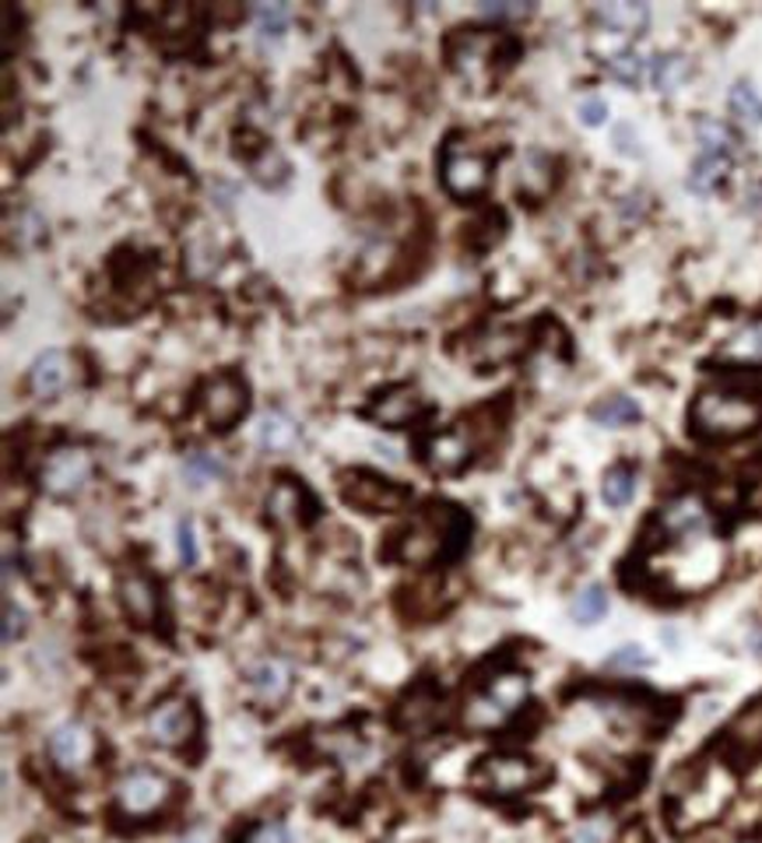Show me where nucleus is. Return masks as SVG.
Here are the masks:
<instances>
[{
    "instance_id": "obj_1",
    "label": "nucleus",
    "mask_w": 762,
    "mask_h": 843,
    "mask_svg": "<svg viewBox=\"0 0 762 843\" xmlns=\"http://www.w3.org/2000/svg\"><path fill=\"white\" fill-rule=\"evenodd\" d=\"M471 521L461 506L432 500L408 527H398L387 534V545H380L383 559L411 563V566H432L457 559L467 548Z\"/></svg>"
},
{
    "instance_id": "obj_2",
    "label": "nucleus",
    "mask_w": 762,
    "mask_h": 843,
    "mask_svg": "<svg viewBox=\"0 0 762 843\" xmlns=\"http://www.w3.org/2000/svg\"><path fill=\"white\" fill-rule=\"evenodd\" d=\"M762 425V390L749 387H707L689 408V429L699 440L724 443L755 433Z\"/></svg>"
},
{
    "instance_id": "obj_3",
    "label": "nucleus",
    "mask_w": 762,
    "mask_h": 843,
    "mask_svg": "<svg viewBox=\"0 0 762 843\" xmlns=\"http://www.w3.org/2000/svg\"><path fill=\"white\" fill-rule=\"evenodd\" d=\"M531 699V678L521 668H496L488 678H478L464 699V728L467 731H503Z\"/></svg>"
},
{
    "instance_id": "obj_4",
    "label": "nucleus",
    "mask_w": 762,
    "mask_h": 843,
    "mask_svg": "<svg viewBox=\"0 0 762 843\" xmlns=\"http://www.w3.org/2000/svg\"><path fill=\"white\" fill-rule=\"evenodd\" d=\"M176 805H179V784L169 773L152 770V767L127 770L113 791V819L127 822L131 830L155 826V822L166 819Z\"/></svg>"
},
{
    "instance_id": "obj_5",
    "label": "nucleus",
    "mask_w": 762,
    "mask_h": 843,
    "mask_svg": "<svg viewBox=\"0 0 762 843\" xmlns=\"http://www.w3.org/2000/svg\"><path fill=\"white\" fill-rule=\"evenodd\" d=\"M734 794V777L717 767H696L689 770L686 784H675L671 791V822L678 833L707 826L728 809Z\"/></svg>"
},
{
    "instance_id": "obj_6",
    "label": "nucleus",
    "mask_w": 762,
    "mask_h": 843,
    "mask_svg": "<svg viewBox=\"0 0 762 843\" xmlns=\"http://www.w3.org/2000/svg\"><path fill=\"white\" fill-rule=\"evenodd\" d=\"M548 780H552V767L524 752H488L478 759V767L471 770V788L500 801L524 798L531 791L545 788Z\"/></svg>"
},
{
    "instance_id": "obj_7",
    "label": "nucleus",
    "mask_w": 762,
    "mask_h": 843,
    "mask_svg": "<svg viewBox=\"0 0 762 843\" xmlns=\"http://www.w3.org/2000/svg\"><path fill=\"white\" fill-rule=\"evenodd\" d=\"M653 531H657V545L665 548H692L703 545L713 531V517L707 503L692 496V492H682V496L668 500L653 517Z\"/></svg>"
},
{
    "instance_id": "obj_8",
    "label": "nucleus",
    "mask_w": 762,
    "mask_h": 843,
    "mask_svg": "<svg viewBox=\"0 0 762 843\" xmlns=\"http://www.w3.org/2000/svg\"><path fill=\"white\" fill-rule=\"evenodd\" d=\"M148 738L162 749H187L200 738V710L187 696H166L148 710Z\"/></svg>"
},
{
    "instance_id": "obj_9",
    "label": "nucleus",
    "mask_w": 762,
    "mask_h": 843,
    "mask_svg": "<svg viewBox=\"0 0 762 843\" xmlns=\"http://www.w3.org/2000/svg\"><path fill=\"white\" fill-rule=\"evenodd\" d=\"M200 411L212 433H229L250 411V387L239 373H218L200 387Z\"/></svg>"
},
{
    "instance_id": "obj_10",
    "label": "nucleus",
    "mask_w": 762,
    "mask_h": 843,
    "mask_svg": "<svg viewBox=\"0 0 762 843\" xmlns=\"http://www.w3.org/2000/svg\"><path fill=\"white\" fill-rule=\"evenodd\" d=\"M92 471L95 464L85 446H56L47 454L43 467H39V485L53 500H74L89 489Z\"/></svg>"
},
{
    "instance_id": "obj_11",
    "label": "nucleus",
    "mask_w": 762,
    "mask_h": 843,
    "mask_svg": "<svg viewBox=\"0 0 762 843\" xmlns=\"http://www.w3.org/2000/svg\"><path fill=\"white\" fill-rule=\"evenodd\" d=\"M338 485H341V500L348 506H356L362 513H394V510H404V503L411 500V492L398 482H387L380 475H373V471H341L338 475Z\"/></svg>"
},
{
    "instance_id": "obj_12",
    "label": "nucleus",
    "mask_w": 762,
    "mask_h": 843,
    "mask_svg": "<svg viewBox=\"0 0 762 843\" xmlns=\"http://www.w3.org/2000/svg\"><path fill=\"white\" fill-rule=\"evenodd\" d=\"M475 446H478L475 425L457 422L450 429H436V433H429L422 440V461L429 471H436V475H457V471H464L471 458H475Z\"/></svg>"
},
{
    "instance_id": "obj_13",
    "label": "nucleus",
    "mask_w": 762,
    "mask_h": 843,
    "mask_svg": "<svg viewBox=\"0 0 762 843\" xmlns=\"http://www.w3.org/2000/svg\"><path fill=\"white\" fill-rule=\"evenodd\" d=\"M488 169H492L488 155H482L475 148H457V145L443 148L440 173H443V187L453 197H461V201L478 197L488 187Z\"/></svg>"
},
{
    "instance_id": "obj_14",
    "label": "nucleus",
    "mask_w": 762,
    "mask_h": 843,
    "mask_svg": "<svg viewBox=\"0 0 762 843\" xmlns=\"http://www.w3.org/2000/svg\"><path fill=\"white\" fill-rule=\"evenodd\" d=\"M47 752H50L56 770L81 773L85 767H92V759L99 755V738L85 721H64L60 728L50 731Z\"/></svg>"
},
{
    "instance_id": "obj_15",
    "label": "nucleus",
    "mask_w": 762,
    "mask_h": 843,
    "mask_svg": "<svg viewBox=\"0 0 762 843\" xmlns=\"http://www.w3.org/2000/svg\"><path fill=\"white\" fill-rule=\"evenodd\" d=\"M267 517L278 527H310L320 517V506L299 479H278L267 492Z\"/></svg>"
},
{
    "instance_id": "obj_16",
    "label": "nucleus",
    "mask_w": 762,
    "mask_h": 843,
    "mask_svg": "<svg viewBox=\"0 0 762 843\" xmlns=\"http://www.w3.org/2000/svg\"><path fill=\"white\" fill-rule=\"evenodd\" d=\"M120 605L137 629H155L162 623V587L144 569L120 577Z\"/></svg>"
},
{
    "instance_id": "obj_17",
    "label": "nucleus",
    "mask_w": 762,
    "mask_h": 843,
    "mask_svg": "<svg viewBox=\"0 0 762 843\" xmlns=\"http://www.w3.org/2000/svg\"><path fill=\"white\" fill-rule=\"evenodd\" d=\"M425 411H429V404L415 387L394 383V387L380 390V394L373 398V404L365 408V415L373 422H380V425H387V429H404L411 422H419Z\"/></svg>"
},
{
    "instance_id": "obj_18",
    "label": "nucleus",
    "mask_w": 762,
    "mask_h": 843,
    "mask_svg": "<svg viewBox=\"0 0 762 843\" xmlns=\"http://www.w3.org/2000/svg\"><path fill=\"white\" fill-rule=\"evenodd\" d=\"M443 721V692H436L432 682H419L411 692H404V699L394 707V724L401 731H429Z\"/></svg>"
},
{
    "instance_id": "obj_19",
    "label": "nucleus",
    "mask_w": 762,
    "mask_h": 843,
    "mask_svg": "<svg viewBox=\"0 0 762 843\" xmlns=\"http://www.w3.org/2000/svg\"><path fill=\"white\" fill-rule=\"evenodd\" d=\"M243 678H246V686H250V692L260 699L264 707H278L281 699L292 692V665H288L285 657H275V654H267V657H260V661L246 665Z\"/></svg>"
},
{
    "instance_id": "obj_20",
    "label": "nucleus",
    "mask_w": 762,
    "mask_h": 843,
    "mask_svg": "<svg viewBox=\"0 0 762 843\" xmlns=\"http://www.w3.org/2000/svg\"><path fill=\"white\" fill-rule=\"evenodd\" d=\"M78 377V362L71 352H60V348H50V352H43L32 369H29V390L35 398H56L64 394V390L74 383Z\"/></svg>"
},
{
    "instance_id": "obj_21",
    "label": "nucleus",
    "mask_w": 762,
    "mask_h": 843,
    "mask_svg": "<svg viewBox=\"0 0 762 843\" xmlns=\"http://www.w3.org/2000/svg\"><path fill=\"white\" fill-rule=\"evenodd\" d=\"M717 362L738 366V369H762V317L738 327V331L717 348Z\"/></svg>"
},
{
    "instance_id": "obj_22",
    "label": "nucleus",
    "mask_w": 762,
    "mask_h": 843,
    "mask_svg": "<svg viewBox=\"0 0 762 843\" xmlns=\"http://www.w3.org/2000/svg\"><path fill=\"white\" fill-rule=\"evenodd\" d=\"M302 440V429L299 422L288 415V411L281 408H267L260 422H257V443L260 450H267V454H285V450H292L296 443Z\"/></svg>"
},
{
    "instance_id": "obj_23",
    "label": "nucleus",
    "mask_w": 762,
    "mask_h": 843,
    "mask_svg": "<svg viewBox=\"0 0 762 843\" xmlns=\"http://www.w3.org/2000/svg\"><path fill=\"white\" fill-rule=\"evenodd\" d=\"M728 746L738 755H755L762 749V699L741 710L728 728Z\"/></svg>"
},
{
    "instance_id": "obj_24",
    "label": "nucleus",
    "mask_w": 762,
    "mask_h": 843,
    "mask_svg": "<svg viewBox=\"0 0 762 843\" xmlns=\"http://www.w3.org/2000/svg\"><path fill=\"white\" fill-rule=\"evenodd\" d=\"M728 169H731V158H720V155H707V152H699V155H696V162H692V169H689V179H686L689 194H696V197H710V194L720 187V183H724Z\"/></svg>"
},
{
    "instance_id": "obj_25",
    "label": "nucleus",
    "mask_w": 762,
    "mask_h": 843,
    "mask_svg": "<svg viewBox=\"0 0 762 843\" xmlns=\"http://www.w3.org/2000/svg\"><path fill=\"white\" fill-rule=\"evenodd\" d=\"M597 22H601L608 32L640 35L650 22V8L647 4H605V8H597Z\"/></svg>"
},
{
    "instance_id": "obj_26",
    "label": "nucleus",
    "mask_w": 762,
    "mask_h": 843,
    "mask_svg": "<svg viewBox=\"0 0 762 843\" xmlns=\"http://www.w3.org/2000/svg\"><path fill=\"white\" fill-rule=\"evenodd\" d=\"M179 475L187 489H204L225 475V464H222V458L208 454V450H187L179 461Z\"/></svg>"
},
{
    "instance_id": "obj_27",
    "label": "nucleus",
    "mask_w": 762,
    "mask_h": 843,
    "mask_svg": "<svg viewBox=\"0 0 762 843\" xmlns=\"http://www.w3.org/2000/svg\"><path fill=\"white\" fill-rule=\"evenodd\" d=\"M590 419L597 422V425H605V429H626V425H636L643 419V411H640V404H636L632 398H626V394H611V398H605V401H597L594 408H590Z\"/></svg>"
},
{
    "instance_id": "obj_28",
    "label": "nucleus",
    "mask_w": 762,
    "mask_h": 843,
    "mask_svg": "<svg viewBox=\"0 0 762 843\" xmlns=\"http://www.w3.org/2000/svg\"><path fill=\"white\" fill-rule=\"evenodd\" d=\"M692 64L682 53H657L650 60V81L657 92H678L689 81Z\"/></svg>"
},
{
    "instance_id": "obj_29",
    "label": "nucleus",
    "mask_w": 762,
    "mask_h": 843,
    "mask_svg": "<svg viewBox=\"0 0 762 843\" xmlns=\"http://www.w3.org/2000/svg\"><path fill=\"white\" fill-rule=\"evenodd\" d=\"M696 141H699V152L707 155H720V158H734L738 155V134L720 120H699L696 123Z\"/></svg>"
},
{
    "instance_id": "obj_30",
    "label": "nucleus",
    "mask_w": 762,
    "mask_h": 843,
    "mask_svg": "<svg viewBox=\"0 0 762 843\" xmlns=\"http://www.w3.org/2000/svg\"><path fill=\"white\" fill-rule=\"evenodd\" d=\"M569 615L576 626H597L608 615V590L601 584H587L576 590V598L569 605Z\"/></svg>"
},
{
    "instance_id": "obj_31",
    "label": "nucleus",
    "mask_w": 762,
    "mask_h": 843,
    "mask_svg": "<svg viewBox=\"0 0 762 843\" xmlns=\"http://www.w3.org/2000/svg\"><path fill=\"white\" fill-rule=\"evenodd\" d=\"M288 22H292V11H288L285 4H260L254 8V29H257V43L267 50L285 39L288 32Z\"/></svg>"
},
{
    "instance_id": "obj_32",
    "label": "nucleus",
    "mask_w": 762,
    "mask_h": 843,
    "mask_svg": "<svg viewBox=\"0 0 762 843\" xmlns=\"http://www.w3.org/2000/svg\"><path fill=\"white\" fill-rule=\"evenodd\" d=\"M636 496V471L629 464H615L605 471V482H601V500L611 506V510H622L629 506Z\"/></svg>"
},
{
    "instance_id": "obj_33",
    "label": "nucleus",
    "mask_w": 762,
    "mask_h": 843,
    "mask_svg": "<svg viewBox=\"0 0 762 843\" xmlns=\"http://www.w3.org/2000/svg\"><path fill=\"white\" fill-rule=\"evenodd\" d=\"M521 183H524V191L534 194V197L548 194L552 183H555V162L545 152H527L524 166H521Z\"/></svg>"
},
{
    "instance_id": "obj_34",
    "label": "nucleus",
    "mask_w": 762,
    "mask_h": 843,
    "mask_svg": "<svg viewBox=\"0 0 762 843\" xmlns=\"http://www.w3.org/2000/svg\"><path fill=\"white\" fill-rule=\"evenodd\" d=\"M608 74L632 89V85H640L643 74H650V60L640 56L636 50H619V53L608 56Z\"/></svg>"
},
{
    "instance_id": "obj_35",
    "label": "nucleus",
    "mask_w": 762,
    "mask_h": 843,
    "mask_svg": "<svg viewBox=\"0 0 762 843\" xmlns=\"http://www.w3.org/2000/svg\"><path fill=\"white\" fill-rule=\"evenodd\" d=\"M728 106L741 123H752V127H762V95L749 85V81H738L728 95Z\"/></svg>"
},
{
    "instance_id": "obj_36",
    "label": "nucleus",
    "mask_w": 762,
    "mask_h": 843,
    "mask_svg": "<svg viewBox=\"0 0 762 843\" xmlns=\"http://www.w3.org/2000/svg\"><path fill=\"white\" fill-rule=\"evenodd\" d=\"M250 173L257 183H264V187H281V183L288 179V162L275 148H260V155L250 158Z\"/></svg>"
},
{
    "instance_id": "obj_37",
    "label": "nucleus",
    "mask_w": 762,
    "mask_h": 843,
    "mask_svg": "<svg viewBox=\"0 0 762 843\" xmlns=\"http://www.w3.org/2000/svg\"><path fill=\"white\" fill-rule=\"evenodd\" d=\"M239 843H292V833L281 819H260L243 830Z\"/></svg>"
},
{
    "instance_id": "obj_38",
    "label": "nucleus",
    "mask_w": 762,
    "mask_h": 843,
    "mask_svg": "<svg viewBox=\"0 0 762 843\" xmlns=\"http://www.w3.org/2000/svg\"><path fill=\"white\" fill-rule=\"evenodd\" d=\"M14 236H18V246H39V243L47 239V218L39 215L35 208H22V212H18Z\"/></svg>"
},
{
    "instance_id": "obj_39",
    "label": "nucleus",
    "mask_w": 762,
    "mask_h": 843,
    "mask_svg": "<svg viewBox=\"0 0 762 843\" xmlns=\"http://www.w3.org/2000/svg\"><path fill=\"white\" fill-rule=\"evenodd\" d=\"M605 668H611V671H643V668H650V654L640 644H626L615 654H608Z\"/></svg>"
},
{
    "instance_id": "obj_40",
    "label": "nucleus",
    "mask_w": 762,
    "mask_h": 843,
    "mask_svg": "<svg viewBox=\"0 0 762 843\" xmlns=\"http://www.w3.org/2000/svg\"><path fill=\"white\" fill-rule=\"evenodd\" d=\"M569 843H611V822L605 815H590L573 830Z\"/></svg>"
},
{
    "instance_id": "obj_41",
    "label": "nucleus",
    "mask_w": 762,
    "mask_h": 843,
    "mask_svg": "<svg viewBox=\"0 0 762 843\" xmlns=\"http://www.w3.org/2000/svg\"><path fill=\"white\" fill-rule=\"evenodd\" d=\"M176 552H179V563L183 566H197V559H200V552H197V531H194V521L190 517H183L179 524H176Z\"/></svg>"
},
{
    "instance_id": "obj_42",
    "label": "nucleus",
    "mask_w": 762,
    "mask_h": 843,
    "mask_svg": "<svg viewBox=\"0 0 762 843\" xmlns=\"http://www.w3.org/2000/svg\"><path fill=\"white\" fill-rule=\"evenodd\" d=\"M25 626H29V611H25L22 605H14L11 598H4V626H0V636H4V644L22 640Z\"/></svg>"
},
{
    "instance_id": "obj_43",
    "label": "nucleus",
    "mask_w": 762,
    "mask_h": 843,
    "mask_svg": "<svg viewBox=\"0 0 762 843\" xmlns=\"http://www.w3.org/2000/svg\"><path fill=\"white\" fill-rule=\"evenodd\" d=\"M576 113H580V120L587 123V127H601V123L608 120V102L601 95H587V99H580Z\"/></svg>"
},
{
    "instance_id": "obj_44",
    "label": "nucleus",
    "mask_w": 762,
    "mask_h": 843,
    "mask_svg": "<svg viewBox=\"0 0 762 843\" xmlns=\"http://www.w3.org/2000/svg\"><path fill=\"white\" fill-rule=\"evenodd\" d=\"M478 11L485 18H496V22H521V18H527L534 8L531 4H482Z\"/></svg>"
},
{
    "instance_id": "obj_45",
    "label": "nucleus",
    "mask_w": 762,
    "mask_h": 843,
    "mask_svg": "<svg viewBox=\"0 0 762 843\" xmlns=\"http://www.w3.org/2000/svg\"><path fill=\"white\" fill-rule=\"evenodd\" d=\"M615 148H619L622 155H643L640 137H636V131L629 127V123H619V127H615Z\"/></svg>"
},
{
    "instance_id": "obj_46",
    "label": "nucleus",
    "mask_w": 762,
    "mask_h": 843,
    "mask_svg": "<svg viewBox=\"0 0 762 843\" xmlns=\"http://www.w3.org/2000/svg\"><path fill=\"white\" fill-rule=\"evenodd\" d=\"M619 843H650V836H647L643 826H629V830L619 836Z\"/></svg>"
},
{
    "instance_id": "obj_47",
    "label": "nucleus",
    "mask_w": 762,
    "mask_h": 843,
    "mask_svg": "<svg viewBox=\"0 0 762 843\" xmlns=\"http://www.w3.org/2000/svg\"><path fill=\"white\" fill-rule=\"evenodd\" d=\"M179 843H212V840H208V833H204V830H197V833H187Z\"/></svg>"
},
{
    "instance_id": "obj_48",
    "label": "nucleus",
    "mask_w": 762,
    "mask_h": 843,
    "mask_svg": "<svg viewBox=\"0 0 762 843\" xmlns=\"http://www.w3.org/2000/svg\"><path fill=\"white\" fill-rule=\"evenodd\" d=\"M738 843H762V840H738Z\"/></svg>"
}]
</instances>
